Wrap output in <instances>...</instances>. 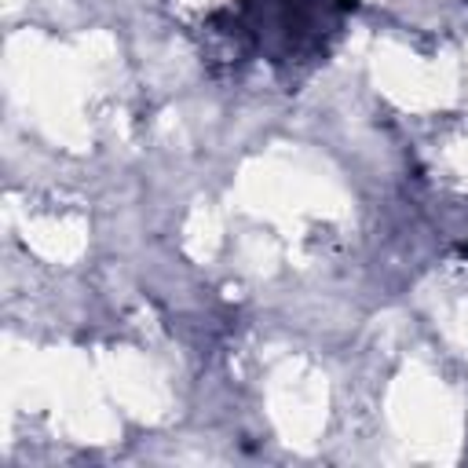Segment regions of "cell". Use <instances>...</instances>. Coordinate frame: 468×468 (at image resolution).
<instances>
[{
	"label": "cell",
	"mask_w": 468,
	"mask_h": 468,
	"mask_svg": "<svg viewBox=\"0 0 468 468\" xmlns=\"http://www.w3.org/2000/svg\"><path fill=\"white\" fill-rule=\"evenodd\" d=\"M336 4H340V7H355L358 0H336Z\"/></svg>",
	"instance_id": "6da1fadb"
}]
</instances>
